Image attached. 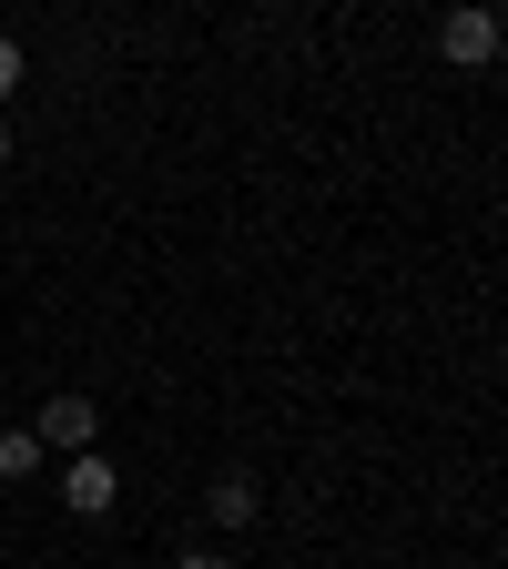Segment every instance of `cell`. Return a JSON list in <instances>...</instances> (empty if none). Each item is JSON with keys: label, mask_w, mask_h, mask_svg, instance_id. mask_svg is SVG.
<instances>
[{"label": "cell", "mask_w": 508, "mask_h": 569, "mask_svg": "<svg viewBox=\"0 0 508 569\" xmlns=\"http://www.w3.org/2000/svg\"><path fill=\"white\" fill-rule=\"evenodd\" d=\"M438 51H448L458 71H488V61H498V11H488V0H448Z\"/></svg>", "instance_id": "6da1fadb"}, {"label": "cell", "mask_w": 508, "mask_h": 569, "mask_svg": "<svg viewBox=\"0 0 508 569\" xmlns=\"http://www.w3.org/2000/svg\"><path fill=\"white\" fill-rule=\"evenodd\" d=\"M31 438H41V448H61V458H82V448L102 438V407H92V397H51Z\"/></svg>", "instance_id": "7a4b0ae2"}, {"label": "cell", "mask_w": 508, "mask_h": 569, "mask_svg": "<svg viewBox=\"0 0 508 569\" xmlns=\"http://www.w3.org/2000/svg\"><path fill=\"white\" fill-rule=\"evenodd\" d=\"M112 498H122V478H112V458H102V448H82V458L61 468V509H82V519H102Z\"/></svg>", "instance_id": "3957f363"}, {"label": "cell", "mask_w": 508, "mask_h": 569, "mask_svg": "<svg viewBox=\"0 0 508 569\" xmlns=\"http://www.w3.org/2000/svg\"><path fill=\"white\" fill-rule=\"evenodd\" d=\"M203 509L225 519V529H255V509H265V488H255V468H225V478L203 488Z\"/></svg>", "instance_id": "277c9868"}, {"label": "cell", "mask_w": 508, "mask_h": 569, "mask_svg": "<svg viewBox=\"0 0 508 569\" xmlns=\"http://www.w3.org/2000/svg\"><path fill=\"white\" fill-rule=\"evenodd\" d=\"M41 458H51V448L31 438V427H0V478H11V488H21V478H41Z\"/></svg>", "instance_id": "5b68a950"}, {"label": "cell", "mask_w": 508, "mask_h": 569, "mask_svg": "<svg viewBox=\"0 0 508 569\" xmlns=\"http://www.w3.org/2000/svg\"><path fill=\"white\" fill-rule=\"evenodd\" d=\"M21 92V41H0V102Z\"/></svg>", "instance_id": "8992f818"}, {"label": "cell", "mask_w": 508, "mask_h": 569, "mask_svg": "<svg viewBox=\"0 0 508 569\" xmlns=\"http://www.w3.org/2000/svg\"><path fill=\"white\" fill-rule=\"evenodd\" d=\"M173 569H225V559H213V549H183V559H173Z\"/></svg>", "instance_id": "52a82bcc"}, {"label": "cell", "mask_w": 508, "mask_h": 569, "mask_svg": "<svg viewBox=\"0 0 508 569\" xmlns=\"http://www.w3.org/2000/svg\"><path fill=\"white\" fill-rule=\"evenodd\" d=\"M0 163H11V132H0Z\"/></svg>", "instance_id": "ba28073f"}, {"label": "cell", "mask_w": 508, "mask_h": 569, "mask_svg": "<svg viewBox=\"0 0 508 569\" xmlns=\"http://www.w3.org/2000/svg\"><path fill=\"white\" fill-rule=\"evenodd\" d=\"M275 11H285V0H275Z\"/></svg>", "instance_id": "9c48e42d"}]
</instances>
